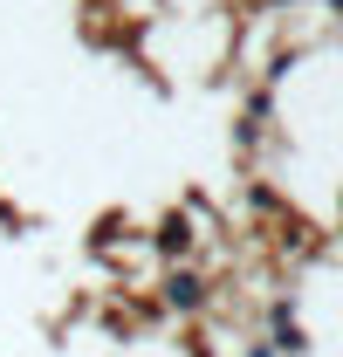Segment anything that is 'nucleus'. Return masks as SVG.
<instances>
[{"label": "nucleus", "mask_w": 343, "mask_h": 357, "mask_svg": "<svg viewBox=\"0 0 343 357\" xmlns=\"http://www.w3.org/2000/svg\"><path fill=\"white\" fill-rule=\"evenodd\" d=\"M330 7H337V14H343V0H330Z\"/></svg>", "instance_id": "obj_3"}, {"label": "nucleus", "mask_w": 343, "mask_h": 357, "mask_svg": "<svg viewBox=\"0 0 343 357\" xmlns=\"http://www.w3.org/2000/svg\"><path fill=\"white\" fill-rule=\"evenodd\" d=\"M165 303H172V310H199V303H206V282L178 268V275H165Z\"/></svg>", "instance_id": "obj_1"}, {"label": "nucleus", "mask_w": 343, "mask_h": 357, "mask_svg": "<svg viewBox=\"0 0 343 357\" xmlns=\"http://www.w3.org/2000/svg\"><path fill=\"white\" fill-rule=\"evenodd\" d=\"M151 241H158V255H185V248H192V227L172 213V220H158V234H151Z\"/></svg>", "instance_id": "obj_2"}]
</instances>
